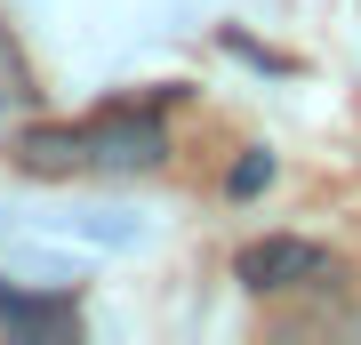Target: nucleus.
<instances>
[{"mask_svg":"<svg viewBox=\"0 0 361 345\" xmlns=\"http://www.w3.org/2000/svg\"><path fill=\"white\" fill-rule=\"evenodd\" d=\"M233 282L249 297H281V289H322L337 282V257L322 241H297V233H265V241H249L233 257Z\"/></svg>","mask_w":361,"mask_h":345,"instance_id":"obj_1","label":"nucleus"},{"mask_svg":"<svg viewBox=\"0 0 361 345\" xmlns=\"http://www.w3.org/2000/svg\"><path fill=\"white\" fill-rule=\"evenodd\" d=\"M80 137H89V169L97 177H137V169H153L169 153L153 113H97V121H80Z\"/></svg>","mask_w":361,"mask_h":345,"instance_id":"obj_2","label":"nucleus"},{"mask_svg":"<svg viewBox=\"0 0 361 345\" xmlns=\"http://www.w3.org/2000/svg\"><path fill=\"white\" fill-rule=\"evenodd\" d=\"M8 161L25 169V177H80V169H89V137L65 128V121H40V128H25V137L8 145Z\"/></svg>","mask_w":361,"mask_h":345,"instance_id":"obj_3","label":"nucleus"},{"mask_svg":"<svg viewBox=\"0 0 361 345\" xmlns=\"http://www.w3.org/2000/svg\"><path fill=\"white\" fill-rule=\"evenodd\" d=\"M25 97H32V73H25V56H16L8 25H0V113H16Z\"/></svg>","mask_w":361,"mask_h":345,"instance_id":"obj_4","label":"nucleus"},{"mask_svg":"<svg viewBox=\"0 0 361 345\" xmlns=\"http://www.w3.org/2000/svg\"><path fill=\"white\" fill-rule=\"evenodd\" d=\"M265 177H273V161H265V153H249V161H241V169H233V193H257V185H265Z\"/></svg>","mask_w":361,"mask_h":345,"instance_id":"obj_5","label":"nucleus"}]
</instances>
